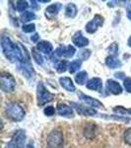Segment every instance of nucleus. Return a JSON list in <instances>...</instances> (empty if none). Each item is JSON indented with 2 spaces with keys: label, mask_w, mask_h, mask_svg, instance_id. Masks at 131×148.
<instances>
[{
  "label": "nucleus",
  "mask_w": 131,
  "mask_h": 148,
  "mask_svg": "<svg viewBox=\"0 0 131 148\" xmlns=\"http://www.w3.org/2000/svg\"><path fill=\"white\" fill-rule=\"evenodd\" d=\"M90 56H91V51L90 49H83L78 53V59H80L82 61L89 59Z\"/></svg>",
  "instance_id": "obj_29"
},
{
  "label": "nucleus",
  "mask_w": 131,
  "mask_h": 148,
  "mask_svg": "<svg viewBox=\"0 0 131 148\" xmlns=\"http://www.w3.org/2000/svg\"><path fill=\"white\" fill-rule=\"evenodd\" d=\"M22 30L24 33H27V34H31V33L35 32V25L34 23H29V24H25L23 25Z\"/></svg>",
  "instance_id": "obj_30"
},
{
  "label": "nucleus",
  "mask_w": 131,
  "mask_h": 148,
  "mask_svg": "<svg viewBox=\"0 0 131 148\" xmlns=\"http://www.w3.org/2000/svg\"><path fill=\"white\" fill-rule=\"evenodd\" d=\"M78 98L81 102H83L86 106L90 107V108L93 109H104V104L101 101H99L98 99H95L91 96H88V95L84 94L82 92L78 93Z\"/></svg>",
  "instance_id": "obj_10"
},
{
  "label": "nucleus",
  "mask_w": 131,
  "mask_h": 148,
  "mask_svg": "<svg viewBox=\"0 0 131 148\" xmlns=\"http://www.w3.org/2000/svg\"><path fill=\"white\" fill-rule=\"evenodd\" d=\"M126 16L131 21V4H128L126 7Z\"/></svg>",
  "instance_id": "obj_35"
},
{
  "label": "nucleus",
  "mask_w": 131,
  "mask_h": 148,
  "mask_svg": "<svg viewBox=\"0 0 131 148\" xmlns=\"http://www.w3.org/2000/svg\"><path fill=\"white\" fill-rule=\"evenodd\" d=\"M68 66H69V64L67 62V60H60V61H58L55 65V69L58 73H64L67 70Z\"/></svg>",
  "instance_id": "obj_27"
},
{
  "label": "nucleus",
  "mask_w": 131,
  "mask_h": 148,
  "mask_svg": "<svg viewBox=\"0 0 131 148\" xmlns=\"http://www.w3.org/2000/svg\"><path fill=\"white\" fill-rule=\"evenodd\" d=\"M16 10L18 12H20L21 14L24 13V12L27 11L29 4L27 1H24V0H19V1L16 2Z\"/></svg>",
  "instance_id": "obj_26"
},
{
  "label": "nucleus",
  "mask_w": 131,
  "mask_h": 148,
  "mask_svg": "<svg viewBox=\"0 0 131 148\" xmlns=\"http://www.w3.org/2000/svg\"><path fill=\"white\" fill-rule=\"evenodd\" d=\"M75 53H76V49L73 46H71V45H68V46H60L53 51L51 59L56 58L57 61L58 58H60V57L71 58V57L75 56Z\"/></svg>",
  "instance_id": "obj_6"
},
{
  "label": "nucleus",
  "mask_w": 131,
  "mask_h": 148,
  "mask_svg": "<svg viewBox=\"0 0 131 148\" xmlns=\"http://www.w3.org/2000/svg\"><path fill=\"white\" fill-rule=\"evenodd\" d=\"M96 131H97V125L93 123H87L84 127L83 133H84L85 137L87 138H93L96 135Z\"/></svg>",
  "instance_id": "obj_20"
},
{
  "label": "nucleus",
  "mask_w": 131,
  "mask_h": 148,
  "mask_svg": "<svg viewBox=\"0 0 131 148\" xmlns=\"http://www.w3.org/2000/svg\"><path fill=\"white\" fill-rule=\"evenodd\" d=\"M123 86H124L126 92L131 94V78L130 77H126L125 79L123 80Z\"/></svg>",
  "instance_id": "obj_33"
},
{
  "label": "nucleus",
  "mask_w": 131,
  "mask_h": 148,
  "mask_svg": "<svg viewBox=\"0 0 131 148\" xmlns=\"http://www.w3.org/2000/svg\"><path fill=\"white\" fill-rule=\"evenodd\" d=\"M54 98V94H52L46 88L42 82H39L37 86V101L38 106L44 107L47 103L51 102Z\"/></svg>",
  "instance_id": "obj_4"
},
{
  "label": "nucleus",
  "mask_w": 131,
  "mask_h": 148,
  "mask_svg": "<svg viewBox=\"0 0 131 148\" xmlns=\"http://www.w3.org/2000/svg\"><path fill=\"white\" fill-rule=\"evenodd\" d=\"M104 19L103 16L99 15H95V17L92 19L90 22H88L86 24V32L89 33V34H94L98 31V29L104 25Z\"/></svg>",
  "instance_id": "obj_11"
},
{
  "label": "nucleus",
  "mask_w": 131,
  "mask_h": 148,
  "mask_svg": "<svg viewBox=\"0 0 131 148\" xmlns=\"http://www.w3.org/2000/svg\"><path fill=\"white\" fill-rule=\"evenodd\" d=\"M46 145L48 148H63L64 147V135L59 130H52L47 134Z\"/></svg>",
  "instance_id": "obj_3"
},
{
  "label": "nucleus",
  "mask_w": 131,
  "mask_h": 148,
  "mask_svg": "<svg viewBox=\"0 0 131 148\" xmlns=\"http://www.w3.org/2000/svg\"><path fill=\"white\" fill-rule=\"evenodd\" d=\"M1 49L4 56L12 63H21L25 59H30L26 49L22 45L15 44L8 36L3 35L1 38Z\"/></svg>",
  "instance_id": "obj_1"
},
{
  "label": "nucleus",
  "mask_w": 131,
  "mask_h": 148,
  "mask_svg": "<svg viewBox=\"0 0 131 148\" xmlns=\"http://www.w3.org/2000/svg\"><path fill=\"white\" fill-rule=\"evenodd\" d=\"M57 114L63 118H67V119H72L74 118L75 114H74V110L71 106H68L67 104H64V103H59L57 105L56 108Z\"/></svg>",
  "instance_id": "obj_12"
},
{
  "label": "nucleus",
  "mask_w": 131,
  "mask_h": 148,
  "mask_svg": "<svg viewBox=\"0 0 131 148\" xmlns=\"http://www.w3.org/2000/svg\"><path fill=\"white\" fill-rule=\"evenodd\" d=\"M106 65L111 69H115V68L121 67V66H122V62H121L116 56H106Z\"/></svg>",
  "instance_id": "obj_19"
},
{
  "label": "nucleus",
  "mask_w": 131,
  "mask_h": 148,
  "mask_svg": "<svg viewBox=\"0 0 131 148\" xmlns=\"http://www.w3.org/2000/svg\"><path fill=\"white\" fill-rule=\"evenodd\" d=\"M59 83H60L61 87H62L63 89H65L67 92H75L76 91V87L70 77H66V76L60 77L59 78Z\"/></svg>",
  "instance_id": "obj_18"
},
{
  "label": "nucleus",
  "mask_w": 131,
  "mask_h": 148,
  "mask_svg": "<svg viewBox=\"0 0 131 148\" xmlns=\"http://www.w3.org/2000/svg\"><path fill=\"white\" fill-rule=\"evenodd\" d=\"M106 90L108 91L109 94H113V95H120L122 93V87L117 81H114L113 79H108L106 81Z\"/></svg>",
  "instance_id": "obj_14"
},
{
  "label": "nucleus",
  "mask_w": 131,
  "mask_h": 148,
  "mask_svg": "<svg viewBox=\"0 0 131 148\" xmlns=\"http://www.w3.org/2000/svg\"><path fill=\"white\" fill-rule=\"evenodd\" d=\"M1 90L5 93H12L15 91L16 88V80L8 72H2L1 73Z\"/></svg>",
  "instance_id": "obj_7"
},
{
  "label": "nucleus",
  "mask_w": 131,
  "mask_h": 148,
  "mask_svg": "<svg viewBox=\"0 0 131 148\" xmlns=\"http://www.w3.org/2000/svg\"><path fill=\"white\" fill-rule=\"evenodd\" d=\"M118 49H119V47H118L117 42H113V44H111V46L108 47V51L111 53V56H117Z\"/></svg>",
  "instance_id": "obj_28"
},
{
  "label": "nucleus",
  "mask_w": 131,
  "mask_h": 148,
  "mask_svg": "<svg viewBox=\"0 0 131 148\" xmlns=\"http://www.w3.org/2000/svg\"><path fill=\"white\" fill-rule=\"evenodd\" d=\"M44 114H46V116H52L55 114V109H54L53 106H46V108L44 109Z\"/></svg>",
  "instance_id": "obj_32"
},
{
  "label": "nucleus",
  "mask_w": 131,
  "mask_h": 148,
  "mask_svg": "<svg viewBox=\"0 0 131 148\" xmlns=\"http://www.w3.org/2000/svg\"><path fill=\"white\" fill-rule=\"evenodd\" d=\"M26 148H35V147H34V143H33V142H30V143H29V144L27 145V147H26Z\"/></svg>",
  "instance_id": "obj_37"
},
{
  "label": "nucleus",
  "mask_w": 131,
  "mask_h": 148,
  "mask_svg": "<svg viewBox=\"0 0 131 148\" xmlns=\"http://www.w3.org/2000/svg\"><path fill=\"white\" fill-rule=\"evenodd\" d=\"M71 107L74 108L76 110V112L79 114H81V116H96V118H99V114H101V113H99L96 109L90 108V107H87L86 105H80V104H78V103L71 102Z\"/></svg>",
  "instance_id": "obj_8"
},
{
  "label": "nucleus",
  "mask_w": 131,
  "mask_h": 148,
  "mask_svg": "<svg viewBox=\"0 0 131 148\" xmlns=\"http://www.w3.org/2000/svg\"><path fill=\"white\" fill-rule=\"evenodd\" d=\"M77 12H78V9H77V6L75 5L74 3H68L67 5L65 7V16L68 18H75L76 15H77Z\"/></svg>",
  "instance_id": "obj_21"
},
{
  "label": "nucleus",
  "mask_w": 131,
  "mask_h": 148,
  "mask_svg": "<svg viewBox=\"0 0 131 148\" xmlns=\"http://www.w3.org/2000/svg\"><path fill=\"white\" fill-rule=\"evenodd\" d=\"M114 76H115L116 78H118V79H123V80L125 79L124 78L125 74L123 72H116V73H114Z\"/></svg>",
  "instance_id": "obj_36"
},
{
  "label": "nucleus",
  "mask_w": 131,
  "mask_h": 148,
  "mask_svg": "<svg viewBox=\"0 0 131 148\" xmlns=\"http://www.w3.org/2000/svg\"><path fill=\"white\" fill-rule=\"evenodd\" d=\"M32 56L33 58H34V60L35 61V63L38 64V65H42L44 64V57H42V53L38 51L35 47L34 49H32Z\"/></svg>",
  "instance_id": "obj_25"
},
{
  "label": "nucleus",
  "mask_w": 131,
  "mask_h": 148,
  "mask_svg": "<svg viewBox=\"0 0 131 148\" xmlns=\"http://www.w3.org/2000/svg\"><path fill=\"white\" fill-rule=\"evenodd\" d=\"M88 79L87 71H80L75 75V81L78 85H84Z\"/></svg>",
  "instance_id": "obj_24"
},
{
  "label": "nucleus",
  "mask_w": 131,
  "mask_h": 148,
  "mask_svg": "<svg viewBox=\"0 0 131 148\" xmlns=\"http://www.w3.org/2000/svg\"><path fill=\"white\" fill-rule=\"evenodd\" d=\"M62 9V4L56 2V3L50 4L49 6H47L44 11V15L47 19L49 20H53L54 18L58 15V13L60 12V10Z\"/></svg>",
  "instance_id": "obj_13"
},
{
  "label": "nucleus",
  "mask_w": 131,
  "mask_h": 148,
  "mask_svg": "<svg viewBox=\"0 0 131 148\" xmlns=\"http://www.w3.org/2000/svg\"><path fill=\"white\" fill-rule=\"evenodd\" d=\"M81 66H82V60H80V59H75V60L71 61V62L69 63L68 70L71 74H74L81 68Z\"/></svg>",
  "instance_id": "obj_23"
},
{
  "label": "nucleus",
  "mask_w": 131,
  "mask_h": 148,
  "mask_svg": "<svg viewBox=\"0 0 131 148\" xmlns=\"http://www.w3.org/2000/svg\"><path fill=\"white\" fill-rule=\"evenodd\" d=\"M39 40H40L39 34H34L33 36H31V40H32L34 44H39Z\"/></svg>",
  "instance_id": "obj_34"
},
{
  "label": "nucleus",
  "mask_w": 131,
  "mask_h": 148,
  "mask_svg": "<svg viewBox=\"0 0 131 148\" xmlns=\"http://www.w3.org/2000/svg\"><path fill=\"white\" fill-rule=\"evenodd\" d=\"M123 140H124L125 144L131 146V127L125 130V131L123 132Z\"/></svg>",
  "instance_id": "obj_31"
},
{
  "label": "nucleus",
  "mask_w": 131,
  "mask_h": 148,
  "mask_svg": "<svg viewBox=\"0 0 131 148\" xmlns=\"http://www.w3.org/2000/svg\"><path fill=\"white\" fill-rule=\"evenodd\" d=\"M86 88L92 91H97V92H102L103 91V81L101 78L94 77L92 79H90L86 84Z\"/></svg>",
  "instance_id": "obj_16"
},
{
  "label": "nucleus",
  "mask_w": 131,
  "mask_h": 148,
  "mask_svg": "<svg viewBox=\"0 0 131 148\" xmlns=\"http://www.w3.org/2000/svg\"><path fill=\"white\" fill-rule=\"evenodd\" d=\"M18 70L23 74V76H25L29 80L34 79L35 78V69L33 67L32 63H31L30 59H25L23 62L19 63Z\"/></svg>",
  "instance_id": "obj_9"
},
{
  "label": "nucleus",
  "mask_w": 131,
  "mask_h": 148,
  "mask_svg": "<svg viewBox=\"0 0 131 148\" xmlns=\"http://www.w3.org/2000/svg\"><path fill=\"white\" fill-rule=\"evenodd\" d=\"M72 42L77 47H85L89 45V40L86 37H84L81 31L76 32L72 37Z\"/></svg>",
  "instance_id": "obj_15"
},
{
  "label": "nucleus",
  "mask_w": 131,
  "mask_h": 148,
  "mask_svg": "<svg viewBox=\"0 0 131 148\" xmlns=\"http://www.w3.org/2000/svg\"><path fill=\"white\" fill-rule=\"evenodd\" d=\"M35 49H37L40 53L46 54V56H50V54L53 53V47H52V45L50 42H46V40L39 42V44L37 45Z\"/></svg>",
  "instance_id": "obj_17"
},
{
  "label": "nucleus",
  "mask_w": 131,
  "mask_h": 148,
  "mask_svg": "<svg viewBox=\"0 0 131 148\" xmlns=\"http://www.w3.org/2000/svg\"><path fill=\"white\" fill-rule=\"evenodd\" d=\"M26 139H27V135L25 130H18L12 135L11 140L7 143L5 148H24L26 144Z\"/></svg>",
  "instance_id": "obj_5"
},
{
  "label": "nucleus",
  "mask_w": 131,
  "mask_h": 148,
  "mask_svg": "<svg viewBox=\"0 0 131 148\" xmlns=\"http://www.w3.org/2000/svg\"><path fill=\"white\" fill-rule=\"evenodd\" d=\"M127 45L131 47V36L129 37V39H128V40H127Z\"/></svg>",
  "instance_id": "obj_38"
},
{
  "label": "nucleus",
  "mask_w": 131,
  "mask_h": 148,
  "mask_svg": "<svg viewBox=\"0 0 131 148\" xmlns=\"http://www.w3.org/2000/svg\"><path fill=\"white\" fill-rule=\"evenodd\" d=\"M4 112L7 116L12 121H21L25 118V111L22 107L15 102H11L5 106Z\"/></svg>",
  "instance_id": "obj_2"
},
{
  "label": "nucleus",
  "mask_w": 131,
  "mask_h": 148,
  "mask_svg": "<svg viewBox=\"0 0 131 148\" xmlns=\"http://www.w3.org/2000/svg\"><path fill=\"white\" fill-rule=\"evenodd\" d=\"M35 18H37V16H35L34 11H26L20 15V20L23 23L31 22L33 20H35Z\"/></svg>",
  "instance_id": "obj_22"
}]
</instances>
